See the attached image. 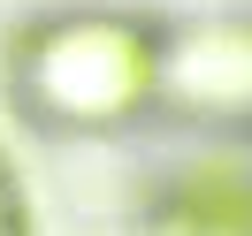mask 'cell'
Listing matches in <instances>:
<instances>
[{
  "mask_svg": "<svg viewBox=\"0 0 252 236\" xmlns=\"http://www.w3.org/2000/svg\"><path fill=\"white\" fill-rule=\"evenodd\" d=\"M23 77H31V99L62 122H123L153 84V46L130 23L84 16V23H54L31 46Z\"/></svg>",
  "mask_w": 252,
  "mask_h": 236,
  "instance_id": "6da1fadb",
  "label": "cell"
},
{
  "mask_svg": "<svg viewBox=\"0 0 252 236\" xmlns=\"http://www.w3.org/2000/svg\"><path fill=\"white\" fill-rule=\"evenodd\" d=\"M168 236H252V175L229 168V160H206L184 183L168 190V213H160Z\"/></svg>",
  "mask_w": 252,
  "mask_h": 236,
  "instance_id": "7a4b0ae2",
  "label": "cell"
},
{
  "mask_svg": "<svg viewBox=\"0 0 252 236\" xmlns=\"http://www.w3.org/2000/svg\"><path fill=\"white\" fill-rule=\"evenodd\" d=\"M0 229H8V183H0Z\"/></svg>",
  "mask_w": 252,
  "mask_h": 236,
  "instance_id": "3957f363",
  "label": "cell"
},
{
  "mask_svg": "<svg viewBox=\"0 0 252 236\" xmlns=\"http://www.w3.org/2000/svg\"><path fill=\"white\" fill-rule=\"evenodd\" d=\"M0 236H8V229H0Z\"/></svg>",
  "mask_w": 252,
  "mask_h": 236,
  "instance_id": "277c9868",
  "label": "cell"
}]
</instances>
